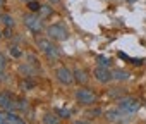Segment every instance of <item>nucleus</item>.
<instances>
[{
    "instance_id": "obj_26",
    "label": "nucleus",
    "mask_w": 146,
    "mask_h": 124,
    "mask_svg": "<svg viewBox=\"0 0 146 124\" xmlns=\"http://www.w3.org/2000/svg\"><path fill=\"white\" fill-rule=\"evenodd\" d=\"M129 2H134V0H129Z\"/></svg>"
},
{
    "instance_id": "obj_15",
    "label": "nucleus",
    "mask_w": 146,
    "mask_h": 124,
    "mask_svg": "<svg viewBox=\"0 0 146 124\" xmlns=\"http://www.w3.org/2000/svg\"><path fill=\"white\" fill-rule=\"evenodd\" d=\"M43 122H45V124H60V119H58L57 115H53V114H46V115L43 117Z\"/></svg>"
},
{
    "instance_id": "obj_13",
    "label": "nucleus",
    "mask_w": 146,
    "mask_h": 124,
    "mask_svg": "<svg viewBox=\"0 0 146 124\" xmlns=\"http://www.w3.org/2000/svg\"><path fill=\"white\" fill-rule=\"evenodd\" d=\"M52 7L50 5H41L40 7V11H38V16L41 17V19H45V17H48V16H52Z\"/></svg>"
},
{
    "instance_id": "obj_7",
    "label": "nucleus",
    "mask_w": 146,
    "mask_h": 124,
    "mask_svg": "<svg viewBox=\"0 0 146 124\" xmlns=\"http://www.w3.org/2000/svg\"><path fill=\"white\" fill-rule=\"evenodd\" d=\"M0 124H26V122L11 110H0Z\"/></svg>"
},
{
    "instance_id": "obj_19",
    "label": "nucleus",
    "mask_w": 146,
    "mask_h": 124,
    "mask_svg": "<svg viewBox=\"0 0 146 124\" xmlns=\"http://www.w3.org/2000/svg\"><path fill=\"white\" fill-rule=\"evenodd\" d=\"M9 52H11V55H12V57H19V55H21L19 47H11V48H9Z\"/></svg>"
},
{
    "instance_id": "obj_21",
    "label": "nucleus",
    "mask_w": 146,
    "mask_h": 124,
    "mask_svg": "<svg viewBox=\"0 0 146 124\" xmlns=\"http://www.w3.org/2000/svg\"><path fill=\"white\" fill-rule=\"evenodd\" d=\"M76 124H90V122H88V121H78Z\"/></svg>"
},
{
    "instance_id": "obj_3",
    "label": "nucleus",
    "mask_w": 146,
    "mask_h": 124,
    "mask_svg": "<svg viewBox=\"0 0 146 124\" xmlns=\"http://www.w3.org/2000/svg\"><path fill=\"white\" fill-rule=\"evenodd\" d=\"M46 35H48L52 40H55V41H65V40L69 38V31H67L65 26H62V24H52V26H48Z\"/></svg>"
},
{
    "instance_id": "obj_4",
    "label": "nucleus",
    "mask_w": 146,
    "mask_h": 124,
    "mask_svg": "<svg viewBox=\"0 0 146 124\" xmlns=\"http://www.w3.org/2000/svg\"><path fill=\"white\" fill-rule=\"evenodd\" d=\"M119 107H120L124 112H127L129 115H132V114H136V112L139 110L141 102H139L137 98H134V97H124V98H120Z\"/></svg>"
},
{
    "instance_id": "obj_16",
    "label": "nucleus",
    "mask_w": 146,
    "mask_h": 124,
    "mask_svg": "<svg viewBox=\"0 0 146 124\" xmlns=\"http://www.w3.org/2000/svg\"><path fill=\"white\" fill-rule=\"evenodd\" d=\"M7 66V60L4 57V53H0V79H4V69Z\"/></svg>"
},
{
    "instance_id": "obj_22",
    "label": "nucleus",
    "mask_w": 146,
    "mask_h": 124,
    "mask_svg": "<svg viewBox=\"0 0 146 124\" xmlns=\"http://www.w3.org/2000/svg\"><path fill=\"white\" fill-rule=\"evenodd\" d=\"M5 5V0H0V7H4Z\"/></svg>"
},
{
    "instance_id": "obj_25",
    "label": "nucleus",
    "mask_w": 146,
    "mask_h": 124,
    "mask_svg": "<svg viewBox=\"0 0 146 124\" xmlns=\"http://www.w3.org/2000/svg\"><path fill=\"white\" fill-rule=\"evenodd\" d=\"M0 38H2V31H0Z\"/></svg>"
},
{
    "instance_id": "obj_6",
    "label": "nucleus",
    "mask_w": 146,
    "mask_h": 124,
    "mask_svg": "<svg viewBox=\"0 0 146 124\" xmlns=\"http://www.w3.org/2000/svg\"><path fill=\"white\" fill-rule=\"evenodd\" d=\"M105 117H107L110 122H124V121L129 119V114L124 112V110L119 107V109H110V110H107V112H105Z\"/></svg>"
},
{
    "instance_id": "obj_1",
    "label": "nucleus",
    "mask_w": 146,
    "mask_h": 124,
    "mask_svg": "<svg viewBox=\"0 0 146 124\" xmlns=\"http://www.w3.org/2000/svg\"><path fill=\"white\" fill-rule=\"evenodd\" d=\"M36 45H38V48H40L46 57H50V59H58V57H60L58 47H55L50 40H46V38H36Z\"/></svg>"
},
{
    "instance_id": "obj_24",
    "label": "nucleus",
    "mask_w": 146,
    "mask_h": 124,
    "mask_svg": "<svg viewBox=\"0 0 146 124\" xmlns=\"http://www.w3.org/2000/svg\"><path fill=\"white\" fill-rule=\"evenodd\" d=\"M23 2H26V4H28V2H31V0H23Z\"/></svg>"
},
{
    "instance_id": "obj_5",
    "label": "nucleus",
    "mask_w": 146,
    "mask_h": 124,
    "mask_svg": "<svg viewBox=\"0 0 146 124\" xmlns=\"http://www.w3.org/2000/svg\"><path fill=\"white\" fill-rule=\"evenodd\" d=\"M76 98H78L79 103H84V105H91V103L96 102V95H95L91 90H88V88L78 90V91H76Z\"/></svg>"
},
{
    "instance_id": "obj_8",
    "label": "nucleus",
    "mask_w": 146,
    "mask_h": 124,
    "mask_svg": "<svg viewBox=\"0 0 146 124\" xmlns=\"http://www.w3.org/2000/svg\"><path fill=\"white\" fill-rule=\"evenodd\" d=\"M57 79L62 83V85H72L76 79H74V73H72L69 67H58L57 69Z\"/></svg>"
},
{
    "instance_id": "obj_18",
    "label": "nucleus",
    "mask_w": 146,
    "mask_h": 124,
    "mask_svg": "<svg viewBox=\"0 0 146 124\" xmlns=\"http://www.w3.org/2000/svg\"><path fill=\"white\" fill-rule=\"evenodd\" d=\"M28 7H29L31 12H38L40 7H41V4H38V2H35V0H31V2H28Z\"/></svg>"
},
{
    "instance_id": "obj_14",
    "label": "nucleus",
    "mask_w": 146,
    "mask_h": 124,
    "mask_svg": "<svg viewBox=\"0 0 146 124\" xmlns=\"http://www.w3.org/2000/svg\"><path fill=\"white\" fill-rule=\"evenodd\" d=\"M0 21H2L7 28H14V24H16V21H14L9 14H0Z\"/></svg>"
},
{
    "instance_id": "obj_23",
    "label": "nucleus",
    "mask_w": 146,
    "mask_h": 124,
    "mask_svg": "<svg viewBox=\"0 0 146 124\" xmlns=\"http://www.w3.org/2000/svg\"><path fill=\"white\" fill-rule=\"evenodd\" d=\"M48 2H52V4H58L60 0H48Z\"/></svg>"
},
{
    "instance_id": "obj_10",
    "label": "nucleus",
    "mask_w": 146,
    "mask_h": 124,
    "mask_svg": "<svg viewBox=\"0 0 146 124\" xmlns=\"http://www.w3.org/2000/svg\"><path fill=\"white\" fill-rule=\"evenodd\" d=\"M0 109H4V110L16 109V98H14L9 91L0 93Z\"/></svg>"
},
{
    "instance_id": "obj_17",
    "label": "nucleus",
    "mask_w": 146,
    "mask_h": 124,
    "mask_svg": "<svg viewBox=\"0 0 146 124\" xmlns=\"http://www.w3.org/2000/svg\"><path fill=\"white\" fill-rule=\"evenodd\" d=\"M96 62H98L100 66H103V67H108L110 66V59L108 57H103V55H98L96 57Z\"/></svg>"
},
{
    "instance_id": "obj_11",
    "label": "nucleus",
    "mask_w": 146,
    "mask_h": 124,
    "mask_svg": "<svg viewBox=\"0 0 146 124\" xmlns=\"http://www.w3.org/2000/svg\"><path fill=\"white\" fill-rule=\"evenodd\" d=\"M112 76H113V79H117V81H125V79H129V73L127 71H124V69H115V71H112Z\"/></svg>"
},
{
    "instance_id": "obj_12",
    "label": "nucleus",
    "mask_w": 146,
    "mask_h": 124,
    "mask_svg": "<svg viewBox=\"0 0 146 124\" xmlns=\"http://www.w3.org/2000/svg\"><path fill=\"white\" fill-rule=\"evenodd\" d=\"M74 79H76L79 85H84V83L88 81V74H86L83 69H76V71H74Z\"/></svg>"
},
{
    "instance_id": "obj_2",
    "label": "nucleus",
    "mask_w": 146,
    "mask_h": 124,
    "mask_svg": "<svg viewBox=\"0 0 146 124\" xmlns=\"http://www.w3.org/2000/svg\"><path fill=\"white\" fill-rule=\"evenodd\" d=\"M23 21H24V24H26V28H28L29 31H33V33H41V29H43V19H41L40 16H36L35 12H33V14H26V16L23 17Z\"/></svg>"
},
{
    "instance_id": "obj_20",
    "label": "nucleus",
    "mask_w": 146,
    "mask_h": 124,
    "mask_svg": "<svg viewBox=\"0 0 146 124\" xmlns=\"http://www.w3.org/2000/svg\"><path fill=\"white\" fill-rule=\"evenodd\" d=\"M69 114H70V112H69L67 109H62V110H60V115H62V117H67Z\"/></svg>"
},
{
    "instance_id": "obj_9",
    "label": "nucleus",
    "mask_w": 146,
    "mask_h": 124,
    "mask_svg": "<svg viewBox=\"0 0 146 124\" xmlns=\"http://www.w3.org/2000/svg\"><path fill=\"white\" fill-rule=\"evenodd\" d=\"M93 76H95V78H96V81H100V83H108L110 79H113V76H112V73H110V69H108V67H103V66L95 67Z\"/></svg>"
}]
</instances>
